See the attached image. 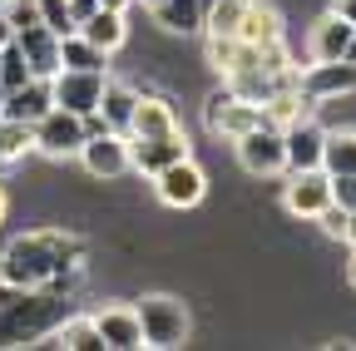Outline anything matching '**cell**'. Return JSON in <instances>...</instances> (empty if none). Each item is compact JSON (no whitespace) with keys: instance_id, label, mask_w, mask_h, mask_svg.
I'll return each instance as SVG.
<instances>
[{"instance_id":"cell-1","label":"cell","mask_w":356,"mask_h":351,"mask_svg":"<svg viewBox=\"0 0 356 351\" xmlns=\"http://www.w3.org/2000/svg\"><path fill=\"white\" fill-rule=\"evenodd\" d=\"M84 247L70 233H20L0 252V282L10 292H70L84 277Z\"/></svg>"},{"instance_id":"cell-2","label":"cell","mask_w":356,"mask_h":351,"mask_svg":"<svg viewBox=\"0 0 356 351\" xmlns=\"http://www.w3.org/2000/svg\"><path fill=\"white\" fill-rule=\"evenodd\" d=\"M65 317V297L40 287V292H15V302H0V346L25 341V336H44Z\"/></svg>"},{"instance_id":"cell-3","label":"cell","mask_w":356,"mask_h":351,"mask_svg":"<svg viewBox=\"0 0 356 351\" xmlns=\"http://www.w3.org/2000/svg\"><path fill=\"white\" fill-rule=\"evenodd\" d=\"M139 327H144V346H159V351H168V346H184L188 341V332H193V317H188V307L178 302V297H168V292H149V297H139Z\"/></svg>"},{"instance_id":"cell-4","label":"cell","mask_w":356,"mask_h":351,"mask_svg":"<svg viewBox=\"0 0 356 351\" xmlns=\"http://www.w3.org/2000/svg\"><path fill=\"white\" fill-rule=\"evenodd\" d=\"M257 124H267V109L262 104H252V99H243V95H233L228 84H222L218 95H208V104H203V129L213 139H243L248 129H257Z\"/></svg>"},{"instance_id":"cell-5","label":"cell","mask_w":356,"mask_h":351,"mask_svg":"<svg viewBox=\"0 0 356 351\" xmlns=\"http://www.w3.org/2000/svg\"><path fill=\"white\" fill-rule=\"evenodd\" d=\"M233 149H238V163L252 173V179H277V173H287L282 129H277V124H257V129H248L243 139H233Z\"/></svg>"},{"instance_id":"cell-6","label":"cell","mask_w":356,"mask_h":351,"mask_svg":"<svg viewBox=\"0 0 356 351\" xmlns=\"http://www.w3.org/2000/svg\"><path fill=\"white\" fill-rule=\"evenodd\" d=\"M79 163H84L89 179H104V183L134 173V168H129V134H114V129L89 134V139L79 144Z\"/></svg>"},{"instance_id":"cell-7","label":"cell","mask_w":356,"mask_h":351,"mask_svg":"<svg viewBox=\"0 0 356 351\" xmlns=\"http://www.w3.org/2000/svg\"><path fill=\"white\" fill-rule=\"evenodd\" d=\"M154 193H159V203H168V208H198L203 193H208V173L184 154L178 163H168V168L154 173Z\"/></svg>"},{"instance_id":"cell-8","label":"cell","mask_w":356,"mask_h":351,"mask_svg":"<svg viewBox=\"0 0 356 351\" xmlns=\"http://www.w3.org/2000/svg\"><path fill=\"white\" fill-rule=\"evenodd\" d=\"M104 70H55L50 74V95H55V104L60 109H70V114H95L99 109V95H104Z\"/></svg>"},{"instance_id":"cell-9","label":"cell","mask_w":356,"mask_h":351,"mask_svg":"<svg viewBox=\"0 0 356 351\" xmlns=\"http://www.w3.org/2000/svg\"><path fill=\"white\" fill-rule=\"evenodd\" d=\"M89 139V129H84V119L79 114H70V109H50V114H40L35 119V154H50V158H70V154H79V144Z\"/></svg>"},{"instance_id":"cell-10","label":"cell","mask_w":356,"mask_h":351,"mask_svg":"<svg viewBox=\"0 0 356 351\" xmlns=\"http://www.w3.org/2000/svg\"><path fill=\"white\" fill-rule=\"evenodd\" d=\"M327 203H332V173H327V168H297V173H287L282 208H287L292 218H307V223H312Z\"/></svg>"},{"instance_id":"cell-11","label":"cell","mask_w":356,"mask_h":351,"mask_svg":"<svg viewBox=\"0 0 356 351\" xmlns=\"http://www.w3.org/2000/svg\"><path fill=\"white\" fill-rule=\"evenodd\" d=\"M297 90L312 104H327V99L351 95L356 90V60H322L312 70H297Z\"/></svg>"},{"instance_id":"cell-12","label":"cell","mask_w":356,"mask_h":351,"mask_svg":"<svg viewBox=\"0 0 356 351\" xmlns=\"http://www.w3.org/2000/svg\"><path fill=\"white\" fill-rule=\"evenodd\" d=\"M322 149H327V129L302 114L292 124H282V154H287V173L297 168H322Z\"/></svg>"},{"instance_id":"cell-13","label":"cell","mask_w":356,"mask_h":351,"mask_svg":"<svg viewBox=\"0 0 356 351\" xmlns=\"http://www.w3.org/2000/svg\"><path fill=\"white\" fill-rule=\"evenodd\" d=\"M351 30H356V25H346L337 10L317 15V20H312V30H307V60H312V65H322V60H341V55H346V45H351Z\"/></svg>"},{"instance_id":"cell-14","label":"cell","mask_w":356,"mask_h":351,"mask_svg":"<svg viewBox=\"0 0 356 351\" xmlns=\"http://www.w3.org/2000/svg\"><path fill=\"white\" fill-rule=\"evenodd\" d=\"M184 154H188L184 134H168V139H134V134H129V168H134V173H144V179H154L159 168L178 163Z\"/></svg>"},{"instance_id":"cell-15","label":"cell","mask_w":356,"mask_h":351,"mask_svg":"<svg viewBox=\"0 0 356 351\" xmlns=\"http://www.w3.org/2000/svg\"><path fill=\"white\" fill-rule=\"evenodd\" d=\"M15 45L25 50V60H30V70H35L40 79H50V74L60 70V35L44 30L40 20H30V25L15 30Z\"/></svg>"},{"instance_id":"cell-16","label":"cell","mask_w":356,"mask_h":351,"mask_svg":"<svg viewBox=\"0 0 356 351\" xmlns=\"http://www.w3.org/2000/svg\"><path fill=\"white\" fill-rule=\"evenodd\" d=\"M238 40H243V45H252V50L282 45V15H277V6H267V0H248L243 25H238Z\"/></svg>"},{"instance_id":"cell-17","label":"cell","mask_w":356,"mask_h":351,"mask_svg":"<svg viewBox=\"0 0 356 351\" xmlns=\"http://www.w3.org/2000/svg\"><path fill=\"white\" fill-rule=\"evenodd\" d=\"M95 327H99L109 351H139L144 346V327H139L134 307H104V312H95Z\"/></svg>"},{"instance_id":"cell-18","label":"cell","mask_w":356,"mask_h":351,"mask_svg":"<svg viewBox=\"0 0 356 351\" xmlns=\"http://www.w3.org/2000/svg\"><path fill=\"white\" fill-rule=\"evenodd\" d=\"M129 134H134V139H168V134H178V114H173V104L159 99V95H139V109H134Z\"/></svg>"},{"instance_id":"cell-19","label":"cell","mask_w":356,"mask_h":351,"mask_svg":"<svg viewBox=\"0 0 356 351\" xmlns=\"http://www.w3.org/2000/svg\"><path fill=\"white\" fill-rule=\"evenodd\" d=\"M55 109V95H50V79H25L20 90H10L6 95V104H0V114L6 119H25V124H35L40 114H50Z\"/></svg>"},{"instance_id":"cell-20","label":"cell","mask_w":356,"mask_h":351,"mask_svg":"<svg viewBox=\"0 0 356 351\" xmlns=\"http://www.w3.org/2000/svg\"><path fill=\"white\" fill-rule=\"evenodd\" d=\"M134 109H139V90L134 84H124V79H109L104 84V95H99V119H104V129H114V134H129V124H134Z\"/></svg>"},{"instance_id":"cell-21","label":"cell","mask_w":356,"mask_h":351,"mask_svg":"<svg viewBox=\"0 0 356 351\" xmlns=\"http://www.w3.org/2000/svg\"><path fill=\"white\" fill-rule=\"evenodd\" d=\"M50 346H65V351H104V336L95 327V317H60L50 332H44Z\"/></svg>"},{"instance_id":"cell-22","label":"cell","mask_w":356,"mask_h":351,"mask_svg":"<svg viewBox=\"0 0 356 351\" xmlns=\"http://www.w3.org/2000/svg\"><path fill=\"white\" fill-rule=\"evenodd\" d=\"M79 35L89 40V45H99L104 55H114L124 40H129V15H124V10H104V6H99L95 15L79 25Z\"/></svg>"},{"instance_id":"cell-23","label":"cell","mask_w":356,"mask_h":351,"mask_svg":"<svg viewBox=\"0 0 356 351\" xmlns=\"http://www.w3.org/2000/svg\"><path fill=\"white\" fill-rule=\"evenodd\" d=\"M203 15H208L203 0H159L154 6V20L168 35H203Z\"/></svg>"},{"instance_id":"cell-24","label":"cell","mask_w":356,"mask_h":351,"mask_svg":"<svg viewBox=\"0 0 356 351\" xmlns=\"http://www.w3.org/2000/svg\"><path fill=\"white\" fill-rule=\"evenodd\" d=\"M25 154H35V124L0 114V163H20Z\"/></svg>"},{"instance_id":"cell-25","label":"cell","mask_w":356,"mask_h":351,"mask_svg":"<svg viewBox=\"0 0 356 351\" xmlns=\"http://www.w3.org/2000/svg\"><path fill=\"white\" fill-rule=\"evenodd\" d=\"M104 60H109V55H104L99 45H89L79 30L60 40V70H104Z\"/></svg>"},{"instance_id":"cell-26","label":"cell","mask_w":356,"mask_h":351,"mask_svg":"<svg viewBox=\"0 0 356 351\" xmlns=\"http://www.w3.org/2000/svg\"><path fill=\"white\" fill-rule=\"evenodd\" d=\"M243 10H248V0H213L203 15V35H238Z\"/></svg>"},{"instance_id":"cell-27","label":"cell","mask_w":356,"mask_h":351,"mask_svg":"<svg viewBox=\"0 0 356 351\" xmlns=\"http://www.w3.org/2000/svg\"><path fill=\"white\" fill-rule=\"evenodd\" d=\"M322 168L327 173H356V134H327Z\"/></svg>"},{"instance_id":"cell-28","label":"cell","mask_w":356,"mask_h":351,"mask_svg":"<svg viewBox=\"0 0 356 351\" xmlns=\"http://www.w3.org/2000/svg\"><path fill=\"white\" fill-rule=\"evenodd\" d=\"M25 79H35V70H30V60H25V50L15 45V40H10V45L6 50H0V90H20V84Z\"/></svg>"},{"instance_id":"cell-29","label":"cell","mask_w":356,"mask_h":351,"mask_svg":"<svg viewBox=\"0 0 356 351\" xmlns=\"http://www.w3.org/2000/svg\"><path fill=\"white\" fill-rule=\"evenodd\" d=\"M35 20L44 30H55L60 40L74 35V20H70V0H35Z\"/></svg>"},{"instance_id":"cell-30","label":"cell","mask_w":356,"mask_h":351,"mask_svg":"<svg viewBox=\"0 0 356 351\" xmlns=\"http://www.w3.org/2000/svg\"><path fill=\"white\" fill-rule=\"evenodd\" d=\"M332 203L356 213V173H332Z\"/></svg>"},{"instance_id":"cell-31","label":"cell","mask_w":356,"mask_h":351,"mask_svg":"<svg viewBox=\"0 0 356 351\" xmlns=\"http://www.w3.org/2000/svg\"><path fill=\"white\" fill-rule=\"evenodd\" d=\"M312 223H322L327 238H341V233H346V208H341V203H327L317 218H312Z\"/></svg>"},{"instance_id":"cell-32","label":"cell","mask_w":356,"mask_h":351,"mask_svg":"<svg viewBox=\"0 0 356 351\" xmlns=\"http://www.w3.org/2000/svg\"><path fill=\"white\" fill-rule=\"evenodd\" d=\"M99 10V0H70V20H74V30L89 20V15H95Z\"/></svg>"},{"instance_id":"cell-33","label":"cell","mask_w":356,"mask_h":351,"mask_svg":"<svg viewBox=\"0 0 356 351\" xmlns=\"http://www.w3.org/2000/svg\"><path fill=\"white\" fill-rule=\"evenodd\" d=\"M332 10H337L346 25H356V0H332Z\"/></svg>"},{"instance_id":"cell-34","label":"cell","mask_w":356,"mask_h":351,"mask_svg":"<svg viewBox=\"0 0 356 351\" xmlns=\"http://www.w3.org/2000/svg\"><path fill=\"white\" fill-rule=\"evenodd\" d=\"M10 40H15V20H10L6 10H0V50H6V45H10Z\"/></svg>"},{"instance_id":"cell-35","label":"cell","mask_w":356,"mask_h":351,"mask_svg":"<svg viewBox=\"0 0 356 351\" xmlns=\"http://www.w3.org/2000/svg\"><path fill=\"white\" fill-rule=\"evenodd\" d=\"M346 247H356V213H346V233H341Z\"/></svg>"},{"instance_id":"cell-36","label":"cell","mask_w":356,"mask_h":351,"mask_svg":"<svg viewBox=\"0 0 356 351\" xmlns=\"http://www.w3.org/2000/svg\"><path fill=\"white\" fill-rule=\"evenodd\" d=\"M99 6H104V10H124V15H129V6H134V0H99Z\"/></svg>"},{"instance_id":"cell-37","label":"cell","mask_w":356,"mask_h":351,"mask_svg":"<svg viewBox=\"0 0 356 351\" xmlns=\"http://www.w3.org/2000/svg\"><path fill=\"white\" fill-rule=\"evenodd\" d=\"M346 282L356 287V247H351V257H346Z\"/></svg>"},{"instance_id":"cell-38","label":"cell","mask_w":356,"mask_h":351,"mask_svg":"<svg viewBox=\"0 0 356 351\" xmlns=\"http://www.w3.org/2000/svg\"><path fill=\"white\" fill-rule=\"evenodd\" d=\"M6 213H10V198H6V188H0V223H6Z\"/></svg>"},{"instance_id":"cell-39","label":"cell","mask_w":356,"mask_h":351,"mask_svg":"<svg viewBox=\"0 0 356 351\" xmlns=\"http://www.w3.org/2000/svg\"><path fill=\"white\" fill-rule=\"evenodd\" d=\"M341 60H356V30H351V45H346V55Z\"/></svg>"},{"instance_id":"cell-40","label":"cell","mask_w":356,"mask_h":351,"mask_svg":"<svg viewBox=\"0 0 356 351\" xmlns=\"http://www.w3.org/2000/svg\"><path fill=\"white\" fill-rule=\"evenodd\" d=\"M134 6H144V10H154V6H159V0H134Z\"/></svg>"},{"instance_id":"cell-41","label":"cell","mask_w":356,"mask_h":351,"mask_svg":"<svg viewBox=\"0 0 356 351\" xmlns=\"http://www.w3.org/2000/svg\"><path fill=\"white\" fill-rule=\"evenodd\" d=\"M0 104H6V90H0Z\"/></svg>"},{"instance_id":"cell-42","label":"cell","mask_w":356,"mask_h":351,"mask_svg":"<svg viewBox=\"0 0 356 351\" xmlns=\"http://www.w3.org/2000/svg\"><path fill=\"white\" fill-rule=\"evenodd\" d=\"M203 6H213V0H203Z\"/></svg>"}]
</instances>
